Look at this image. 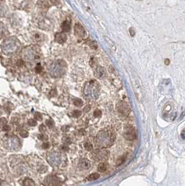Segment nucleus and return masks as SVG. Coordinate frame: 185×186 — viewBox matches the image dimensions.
Segmentation results:
<instances>
[{"label": "nucleus", "mask_w": 185, "mask_h": 186, "mask_svg": "<svg viewBox=\"0 0 185 186\" xmlns=\"http://www.w3.org/2000/svg\"><path fill=\"white\" fill-rule=\"evenodd\" d=\"M109 165L106 162H102L99 164L98 167V170L100 172H105L108 170Z\"/></svg>", "instance_id": "19"}, {"label": "nucleus", "mask_w": 185, "mask_h": 186, "mask_svg": "<svg viewBox=\"0 0 185 186\" xmlns=\"http://www.w3.org/2000/svg\"><path fill=\"white\" fill-rule=\"evenodd\" d=\"M1 47L4 54L12 55L19 50L20 47V43L16 37H9L3 41Z\"/></svg>", "instance_id": "1"}, {"label": "nucleus", "mask_w": 185, "mask_h": 186, "mask_svg": "<svg viewBox=\"0 0 185 186\" xmlns=\"http://www.w3.org/2000/svg\"><path fill=\"white\" fill-rule=\"evenodd\" d=\"M93 114H94L95 117H100L102 115V112L100 109H95L94 112H93Z\"/></svg>", "instance_id": "26"}, {"label": "nucleus", "mask_w": 185, "mask_h": 186, "mask_svg": "<svg viewBox=\"0 0 185 186\" xmlns=\"http://www.w3.org/2000/svg\"><path fill=\"white\" fill-rule=\"evenodd\" d=\"M51 4L54 6H58L61 2V0H49Z\"/></svg>", "instance_id": "28"}, {"label": "nucleus", "mask_w": 185, "mask_h": 186, "mask_svg": "<svg viewBox=\"0 0 185 186\" xmlns=\"http://www.w3.org/2000/svg\"><path fill=\"white\" fill-rule=\"evenodd\" d=\"M74 104H75V105L77 106V107H80V106L83 105V101L81 99H79V98H75L74 99Z\"/></svg>", "instance_id": "23"}, {"label": "nucleus", "mask_w": 185, "mask_h": 186, "mask_svg": "<svg viewBox=\"0 0 185 186\" xmlns=\"http://www.w3.org/2000/svg\"><path fill=\"white\" fill-rule=\"evenodd\" d=\"M91 109V106L90 105H87V106H86V107L84 108V112H88L89 111V110Z\"/></svg>", "instance_id": "33"}, {"label": "nucleus", "mask_w": 185, "mask_h": 186, "mask_svg": "<svg viewBox=\"0 0 185 186\" xmlns=\"http://www.w3.org/2000/svg\"><path fill=\"white\" fill-rule=\"evenodd\" d=\"M39 26L41 29H47L50 26V22L47 18H43L39 22Z\"/></svg>", "instance_id": "17"}, {"label": "nucleus", "mask_w": 185, "mask_h": 186, "mask_svg": "<svg viewBox=\"0 0 185 186\" xmlns=\"http://www.w3.org/2000/svg\"><path fill=\"white\" fill-rule=\"evenodd\" d=\"M106 69L104 67L102 66H98V67L95 68L94 71V75L95 77L98 79H102L106 76Z\"/></svg>", "instance_id": "10"}, {"label": "nucleus", "mask_w": 185, "mask_h": 186, "mask_svg": "<svg viewBox=\"0 0 185 186\" xmlns=\"http://www.w3.org/2000/svg\"><path fill=\"white\" fill-rule=\"evenodd\" d=\"M31 39L35 43H42L46 39V36L43 34L39 31H34L31 34Z\"/></svg>", "instance_id": "8"}, {"label": "nucleus", "mask_w": 185, "mask_h": 186, "mask_svg": "<svg viewBox=\"0 0 185 186\" xmlns=\"http://www.w3.org/2000/svg\"><path fill=\"white\" fill-rule=\"evenodd\" d=\"M22 57L28 62H36L41 58V50L36 45L26 47L22 51Z\"/></svg>", "instance_id": "3"}, {"label": "nucleus", "mask_w": 185, "mask_h": 186, "mask_svg": "<svg viewBox=\"0 0 185 186\" xmlns=\"http://www.w3.org/2000/svg\"><path fill=\"white\" fill-rule=\"evenodd\" d=\"M99 84L96 81H89L86 83L84 88V94L87 98L96 99L99 96Z\"/></svg>", "instance_id": "4"}, {"label": "nucleus", "mask_w": 185, "mask_h": 186, "mask_svg": "<svg viewBox=\"0 0 185 186\" xmlns=\"http://www.w3.org/2000/svg\"><path fill=\"white\" fill-rule=\"evenodd\" d=\"M20 146V141L16 137H10L5 141V147L11 151L18 150Z\"/></svg>", "instance_id": "6"}, {"label": "nucleus", "mask_w": 185, "mask_h": 186, "mask_svg": "<svg viewBox=\"0 0 185 186\" xmlns=\"http://www.w3.org/2000/svg\"><path fill=\"white\" fill-rule=\"evenodd\" d=\"M181 136H182V138L183 140H184V130H183L182 132V134H181Z\"/></svg>", "instance_id": "40"}, {"label": "nucleus", "mask_w": 185, "mask_h": 186, "mask_svg": "<svg viewBox=\"0 0 185 186\" xmlns=\"http://www.w3.org/2000/svg\"><path fill=\"white\" fill-rule=\"evenodd\" d=\"M84 147L87 150H91V149H92V144H91L90 142H86L84 144Z\"/></svg>", "instance_id": "27"}, {"label": "nucleus", "mask_w": 185, "mask_h": 186, "mask_svg": "<svg viewBox=\"0 0 185 186\" xmlns=\"http://www.w3.org/2000/svg\"><path fill=\"white\" fill-rule=\"evenodd\" d=\"M74 33H75V36L79 39H81L85 37L86 36V30L84 26L79 23H76L74 28Z\"/></svg>", "instance_id": "7"}, {"label": "nucleus", "mask_w": 185, "mask_h": 186, "mask_svg": "<svg viewBox=\"0 0 185 186\" xmlns=\"http://www.w3.org/2000/svg\"><path fill=\"white\" fill-rule=\"evenodd\" d=\"M95 154L96 155L95 156V159L98 160H106L109 157V152L106 151H97Z\"/></svg>", "instance_id": "14"}, {"label": "nucleus", "mask_w": 185, "mask_h": 186, "mask_svg": "<svg viewBox=\"0 0 185 186\" xmlns=\"http://www.w3.org/2000/svg\"><path fill=\"white\" fill-rule=\"evenodd\" d=\"M64 141L65 143H66V144L70 143V139L69 137H65L64 139Z\"/></svg>", "instance_id": "32"}, {"label": "nucleus", "mask_w": 185, "mask_h": 186, "mask_svg": "<svg viewBox=\"0 0 185 186\" xmlns=\"http://www.w3.org/2000/svg\"><path fill=\"white\" fill-rule=\"evenodd\" d=\"M41 71H42V67H41V66L39 65V66H36V73H41Z\"/></svg>", "instance_id": "31"}, {"label": "nucleus", "mask_w": 185, "mask_h": 186, "mask_svg": "<svg viewBox=\"0 0 185 186\" xmlns=\"http://www.w3.org/2000/svg\"><path fill=\"white\" fill-rule=\"evenodd\" d=\"M94 60H95V58H93V59H91L90 65L92 66V67H93V66H94L95 64H96V62H94Z\"/></svg>", "instance_id": "36"}, {"label": "nucleus", "mask_w": 185, "mask_h": 186, "mask_svg": "<svg viewBox=\"0 0 185 186\" xmlns=\"http://www.w3.org/2000/svg\"><path fill=\"white\" fill-rule=\"evenodd\" d=\"M49 144L48 142H44V143L43 144V147L44 148V149H47V148L49 147Z\"/></svg>", "instance_id": "37"}, {"label": "nucleus", "mask_w": 185, "mask_h": 186, "mask_svg": "<svg viewBox=\"0 0 185 186\" xmlns=\"http://www.w3.org/2000/svg\"><path fill=\"white\" fill-rule=\"evenodd\" d=\"M46 124H47V126H49V127L52 126H53V121H51V120L47 121H46Z\"/></svg>", "instance_id": "35"}, {"label": "nucleus", "mask_w": 185, "mask_h": 186, "mask_svg": "<svg viewBox=\"0 0 185 186\" xmlns=\"http://www.w3.org/2000/svg\"><path fill=\"white\" fill-rule=\"evenodd\" d=\"M9 32L6 26L4 25L3 22H0V39L6 38L9 35Z\"/></svg>", "instance_id": "16"}, {"label": "nucleus", "mask_w": 185, "mask_h": 186, "mask_svg": "<svg viewBox=\"0 0 185 186\" xmlns=\"http://www.w3.org/2000/svg\"><path fill=\"white\" fill-rule=\"evenodd\" d=\"M175 117H176V113H172V114H171V119H172V120H173V119H175Z\"/></svg>", "instance_id": "39"}, {"label": "nucleus", "mask_w": 185, "mask_h": 186, "mask_svg": "<svg viewBox=\"0 0 185 186\" xmlns=\"http://www.w3.org/2000/svg\"><path fill=\"white\" fill-rule=\"evenodd\" d=\"M113 142V135L111 132L107 130L100 131L96 136V144L100 147H106Z\"/></svg>", "instance_id": "5"}, {"label": "nucleus", "mask_w": 185, "mask_h": 186, "mask_svg": "<svg viewBox=\"0 0 185 186\" xmlns=\"http://www.w3.org/2000/svg\"><path fill=\"white\" fill-rule=\"evenodd\" d=\"M129 32H130V34H131V36H134V34H135V31H134V29H133L132 27L129 29Z\"/></svg>", "instance_id": "38"}, {"label": "nucleus", "mask_w": 185, "mask_h": 186, "mask_svg": "<svg viewBox=\"0 0 185 186\" xmlns=\"http://www.w3.org/2000/svg\"><path fill=\"white\" fill-rule=\"evenodd\" d=\"M67 69V64L64 60H56L53 62L49 67V72L51 77H61L66 73Z\"/></svg>", "instance_id": "2"}, {"label": "nucleus", "mask_w": 185, "mask_h": 186, "mask_svg": "<svg viewBox=\"0 0 185 186\" xmlns=\"http://www.w3.org/2000/svg\"><path fill=\"white\" fill-rule=\"evenodd\" d=\"M81 111H79V110H75V111L72 112V116H73L74 117H75V118H78V117H79L80 116H81Z\"/></svg>", "instance_id": "25"}, {"label": "nucleus", "mask_w": 185, "mask_h": 186, "mask_svg": "<svg viewBox=\"0 0 185 186\" xmlns=\"http://www.w3.org/2000/svg\"><path fill=\"white\" fill-rule=\"evenodd\" d=\"M47 160L51 165H58L60 164L61 159L56 153H49V155L47 156Z\"/></svg>", "instance_id": "9"}, {"label": "nucleus", "mask_w": 185, "mask_h": 186, "mask_svg": "<svg viewBox=\"0 0 185 186\" xmlns=\"http://www.w3.org/2000/svg\"><path fill=\"white\" fill-rule=\"evenodd\" d=\"M138 1H142V0H138Z\"/></svg>", "instance_id": "41"}, {"label": "nucleus", "mask_w": 185, "mask_h": 186, "mask_svg": "<svg viewBox=\"0 0 185 186\" xmlns=\"http://www.w3.org/2000/svg\"><path fill=\"white\" fill-rule=\"evenodd\" d=\"M39 138L40 140H47V137L45 135H44V134H39Z\"/></svg>", "instance_id": "34"}, {"label": "nucleus", "mask_w": 185, "mask_h": 186, "mask_svg": "<svg viewBox=\"0 0 185 186\" xmlns=\"http://www.w3.org/2000/svg\"><path fill=\"white\" fill-rule=\"evenodd\" d=\"M78 166H79V167L83 169V170H89L91 167V163L87 159H81L78 163Z\"/></svg>", "instance_id": "15"}, {"label": "nucleus", "mask_w": 185, "mask_h": 186, "mask_svg": "<svg viewBox=\"0 0 185 186\" xmlns=\"http://www.w3.org/2000/svg\"><path fill=\"white\" fill-rule=\"evenodd\" d=\"M55 41L59 44H63L67 41V35L65 32H60V33H56L54 36Z\"/></svg>", "instance_id": "12"}, {"label": "nucleus", "mask_w": 185, "mask_h": 186, "mask_svg": "<svg viewBox=\"0 0 185 186\" xmlns=\"http://www.w3.org/2000/svg\"><path fill=\"white\" fill-rule=\"evenodd\" d=\"M45 183L47 186H58L59 185V181L55 176H48L45 179Z\"/></svg>", "instance_id": "13"}, {"label": "nucleus", "mask_w": 185, "mask_h": 186, "mask_svg": "<svg viewBox=\"0 0 185 186\" xmlns=\"http://www.w3.org/2000/svg\"><path fill=\"white\" fill-rule=\"evenodd\" d=\"M125 137L126 139L129 140H132L135 139V137H136V133H135L134 129L131 126L127 127L126 129H125Z\"/></svg>", "instance_id": "11"}, {"label": "nucleus", "mask_w": 185, "mask_h": 186, "mask_svg": "<svg viewBox=\"0 0 185 186\" xmlns=\"http://www.w3.org/2000/svg\"><path fill=\"white\" fill-rule=\"evenodd\" d=\"M125 158H126V156H125V155L118 157L116 162V165H118H118H121L122 164H123V162L125 161Z\"/></svg>", "instance_id": "22"}, {"label": "nucleus", "mask_w": 185, "mask_h": 186, "mask_svg": "<svg viewBox=\"0 0 185 186\" xmlns=\"http://www.w3.org/2000/svg\"><path fill=\"white\" fill-rule=\"evenodd\" d=\"M99 177H100V174L98 173H93L88 176L87 180L89 181H95V180H97L98 178H99Z\"/></svg>", "instance_id": "21"}, {"label": "nucleus", "mask_w": 185, "mask_h": 186, "mask_svg": "<svg viewBox=\"0 0 185 186\" xmlns=\"http://www.w3.org/2000/svg\"><path fill=\"white\" fill-rule=\"evenodd\" d=\"M35 118L38 120H41L42 116L40 113H36L35 114Z\"/></svg>", "instance_id": "30"}, {"label": "nucleus", "mask_w": 185, "mask_h": 186, "mask_svg": "<svg viewBox=\"0 0 185 186\" xmlns=\"http://www.w3.org/2000/svg\"><path fill=\"white\" fill-rule=\"evenodd\" d=\"M28 123L30 125V126H36L37 123H36V121L34 120V119H29L28 121Z\"/></svg>", "instance_id": "29"}, {"label": "nucleus", "mask_w": 185, "mask_h": 186, "mask_svg": "<svg viewBox=\"0 0 185 186\" xmlns=\"http://www.w3.org/2000/svg\"><path fill=\"white\" fill-rule=\"evenodd\" d=\"M24 186H35L34 181L31 179H26L24 183Z\"/></svg>", "instance_id": "24"}, {"label": "nucleus", "mask_w": 185, "mask_h": 186, "mask_svg": "<svg viewBox=\"0 0 185 186\" xmlns=\"http://www.w3.org/2000/svg\"><path fill=\"white\" fill-rule=\"evenodd\" d=\"M7 9L4 5L0 4V18H3L6 15Z\"/></svg>", "instance_id": "20"}, {"label": "nucleus", "mask_w": 185, "mask_h": 186, "mask_svg": "<svg viewBox=\"0 0 185 186\" xmlns=\"http://www.w3.org/2000/svg\"><path fill=\"white\" fill-rule=\"evenodd\" d=\"M70 27H71V22H70V20H66L63 22V24L61 25L63 31H64V32L69 31L70 30Z\"/></svg>", "instance_id": "18"}]
</instances>
